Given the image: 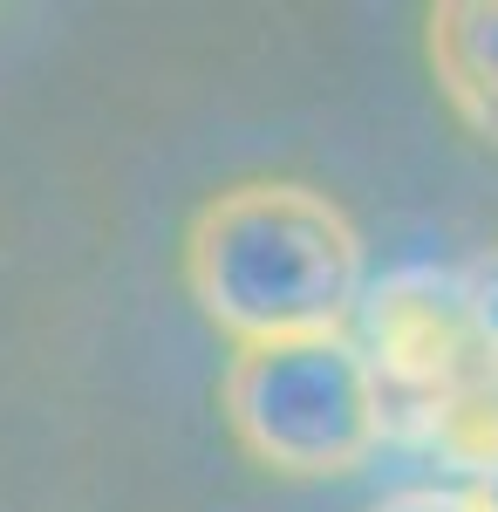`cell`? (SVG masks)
<instances>
[{
  "mask_svg": "<svg viewBox=\"0 0 498 512\" xmlns=\"http://www.w3.org/2000/svg\"><path fill=\"white\" fill-rule=\"evenodd\" d=\"M185 287L239 349L348 335L362 308V233L301 178H246L192 212Z\"/></svg>",
  "mask_w": 498,
  "mask_h": 512,
  "instance_id": "6da1fadb",
  "label": "cell"
},
{
  "mask_svg": "<svg viewBox=\"0 0 498 512\" xmlns=\"http://www.w3.org/2000/svg\"><path fill=\"white\" fill-rule=\"evenodd\" d=\"M219 410L239 451L280 478L362 472L383 444L376 369L348 335L239 349L219 383Z\"/></svg>",
  "mask_w": 498,
  "mask_h": 512,
  "instance_id": "7a4b0ae2",
  "label": "cell"
},
{
  "mask_svg": "<svg viewBox=\"0 0 498 512\" xmlns=\"http://www.w3.org/2000/svg\"><path fill=\"white\" fill-rule=\"evenodd\" d=\"M369 369L383 431L485 458L498 437V362L458 301V274H396L369 294Z\"/></svg>",
  "mask_w": 498,
  "mask_h": 512,
  "instance_id": "3957f363",
  "label": "cell"
},
{
  "mask_svg": "<svg viewBox=\"0 0 498 512\" xmlns=\"http://www.w3.org/2000/svg\"><path fill=\"white\" fill-rule=\"evenodd\" d=\"M423 55L444 103L498 151V0H444L423 21Z\"/></svg>",
  "mask_w": 498,
  "mask_h": 512,
  "instance_id": "277c9868",
  "label": "cell"
},
{
  "mask_svg": "<svg viewBox=\"0 0 498 512\" xmlns=\"http://www.w3.org/2000/svg\"><path fill=\"white\" fill-rule=\"evenodd\" d=\"M451 274H458V301H464V315H471V328H478V342L498 362V246H478Z\"/></svg>",
  "mask_w": 498,
  "mask_h": 512,
  "instance_id": "5b68a950",
  "label": "cell"
},
{
  "mask_svg": "<svg viewBox=\"0 0 498 512\" xmlns=\"http://www.w3.org/2000/svg\"><path fill=\"white\" fill-rule=\"evenodd\" d=\"M369 512H485L478 492H451V485H410V492H389Z\"/></svg>",
  "mask_w": 498,
  "mask_h": 512,
  "instance_id": "8992f818",
  "label": "cell"
},
{
  "mask_svg": "<svg viewBox=\"0 0 498 512\" xmlns=\"http://www.w3.org/2000/svg\"><path fill=\"white\" fill-rule=\"evenodd\" d=\"M478 499H485V512H498V437H492V451L478 458Z\"/></svg>",
  "mask_w": 498,
  "mask_h": 512,
  "instance_id": "52a82bcc",
  "label": "cell"
}]
</instances>
